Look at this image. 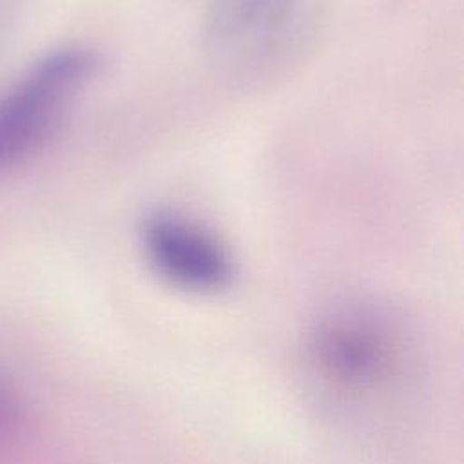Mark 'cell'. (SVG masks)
Listing matches in <instances>:
<instances>
[{"label":"cell","instance_id":"6da1fadb","mask_svg":"<svg viewBox=\"0 0 464 464\" xmlns=\"http://www.w3.org/2000/svg\"><path fill=\"white\" fill-rule=\"evenodd\" d=\"M98 51L71 45L40 58L0 96V174L38 154L56 134L72 100L100 74Z\"/></svg>","mask_w":464,"mask_h":464},{"label":"cell","instance_id":"7a4b0ae2","mask_svg":"<svg viewBox=\"0 0 464 464\" xmlns=\"http://www.w3.org/2000/svg\"><path fill=\"white\" fill-rule=\"evenodd\" d=\"M138 241L147 265L179 290L214 294L234 279L230 248L208 227L181 210H147L138 223Z\"/></svg>","mask_w":464,"mask_h":464},{"label":"cell","instance_id":"3957f363","mask_svg":"<svg viewBox=\"0 0 464 464\" xmlns=\"http://www.w3.org/2000/svg\"><path fill=\"white\" fill-rule=\"evenodd\" d=\"M310 350L319 373L346 390L379 386L397 364V348L386 324L361 312H341L323 321Z\"/></svg>","mask_w":464,"mask_h":464},{"label":"cell","instance_id":"277c9868","mask_svg":"<svg viewBox=\"0 0 464 464\" xmlns=\"http://www.w3.org/2000/svg\"><path fill=\"white\" fill-rule=\"evenodd\" d=\"M295 0H212L205 38L221 54L256 53L288 25Z\"/></svg>","mask_w":464,"mask_h":464},{"label":"cell","instance_id":"5b68a950","mask_svg":"<svg viewBox=\"0 0 464 464\" xmlns=\"http://www.w3.org/2000/svg\"><path fill=\"white\" fill-rule=\"evenodd\" d=\"M2 422H4V402L0 399V426H2Z\"/></svg>","mask_w":464,"mask_h":464}]
</instances>
